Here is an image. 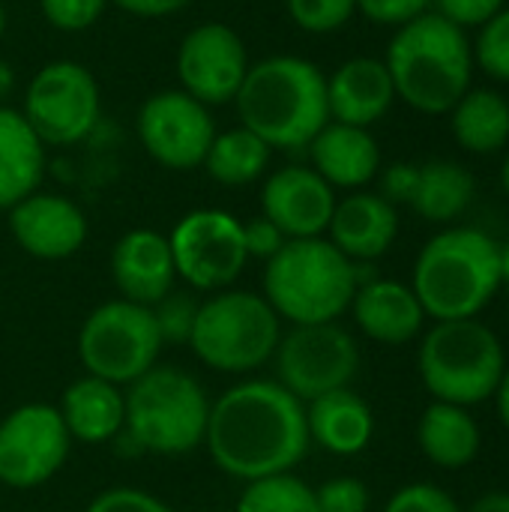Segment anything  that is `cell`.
<instances>
[{
  "label": "cell",
  "instance_id": "ffe728a7",
  "mask_svg": "<svg viewBox=\"0 0 509 512\" xmlns=\"http://www.w3.org/2000/svg\"><path fill=\"white\" fill-rule=\"evenodd\" d=\"M396 102L387 63L378 57H351L327 78L330 120L369 129Z\"/></svg>",
  "mask_w": 509,
  "mask_h": 512
},
{
  "label": "cell",
  "instance_id": "6da1fadb",
  "mask_svg": "<svg viewBox=\"0 0 509 512\" xmlns=\"http://www.w3.org/2000/svg\"><path fill=\"white\" fill-rule=\"evenodd\" d=\"M204 447L213 465L240 483L291 474L312 447L306 405L279 381L234 384L210 402Z\"/></svg>",
  "mask_w": 509,
  "mask_h": 512
},
{
  "label": "cell",
  "instance_id": "ba28073f",
  "mask_svg": "<svg viewBox=\"0 0 509 512\" xmlns=\"http://www.w3.org/2000/svg\"><path fill=\"white\" fill-rule=\"evenodd\" d=\"M279 315L255 291H216L201 300L189 348L216 372L249 375L267 366L282 339Z\"/></svg>",
  "mask_w": 509,
  "mask_h": 512
},
{
  "label": "cell",
  "instance_id": "30bf717a",
  "mask_svg": "<svg viewBox=\"0 0 509 512\" xmlns=\"http://www.w3.org/2000/svg\"><path fill=\"white\" fill-rule=\"evenodd\" d=\"M99 108L93 72L75 60H51L30 78L21 114L45 147H69L93 132Z\"/></svg>",
  "mask_w": 509,
  "mask_h": 512
},
{
  "label": "cell",
  "instance_id": "44dd1931",
  "mask_svg": "<svg viewBox=\"0 0 509 512\" xmlns=\"http://www.w3.org/2000/svg\"><path fill=\"white\" fill-rule=\"evenodd\" d=\"M351 312L357 327L381 345H405L417 339L426 321V312L411 285L378 276L357 288Z\"/></svg>",
  "mask_w": 509,
  "mask_h": 512
},
{
  "label": "cell",
  "instance_id": "277c9868",
  "mask_svg": "<svg viewBox=\"0 0 509 512\" xmlns=\"http://www.w3.org/2000/svg\"><path fill=\"white\" fill-rule=\"evenodd\" d=\"M501 288L498 243L480 228H447L435 234L414 261L411 291L426 318H477Z\"/></svg>",
  "mask_w": 509,
  "mask_h": 512
},
{
  "label": "cell",
  "instance_id": "484cf974",
  "mask_svg": "<svg viewBox=\"0 0 509 512\" xmlns=\"http://www.w3.org/2000/svg\"><path fill=\"white\" fill-rule=\"evenodd\" d=\"M417 441L432 465L459 471L477 459L483 435L477 420L468 414V408L450 402H432L420 417Z\"/></svg>",
  "mask_w": 509,
  "mask_h": 512
},
{
  "label": "cell",
  "instance_id": "cb8c5ba5",
  "mask_svg": "<svg viewBox=\"0 0 509 512\" xmlns=\"http://www.w3.org/2000/svg\"><path fill=\"white\" fill-rule=\"evenodd\" d=\"M306 429L309 441L321 450L333 456H357L375 435V417L363 396L342 387L306 402Z\"/></svg>",
  "mask_w": 509,
  "mask_h": 512
},
{
  "label": "cell",
  "instance_id": "9a60e30c",
  "mask_svg": "<svg viewBox=\"0 0 509 512\" xmlns=\"http://www.w3.org/2000/svg\"><path fill=\"white\" fill-rule=\"evenodd\" d=\"M249 66L252 63L243 36L222 21L192 27L177 48L180 90L195 96L207 108L234 102Z\"/></svg>",
  "mask_w": 509,
  "mask_h": 512
},
{
  "label": "cell",
  "instance_id": "8d00e7d4",
  "mask_svg": "<svg viewBox=\"0 0 509 512\" xmlns=\"http://www.w3.org/2000/svg\"><path fill=\"white\" fill-rule=\"evenodd\" d=\"M84 512H174L162 498L135 489V486H114L99 492Z\"/></svg>",
  "mask_w": 509,
  "mask_h": 512
},
{
  "label": "cell",
  "instance_id": "7a4b0ae2",
  "mask_svg": "<svg viewBox=\"0 0 509 512\" xmlns=\"http://www.w3.org/2000/svg\"><path fill=\"white\" fill-rule=\"evenodd\" d=\"M234 102L240 126L255 132L270 150H303L330 123L327 75L294 54L252 63Z\"/></svg>",
  "mask_w": 509,
  "mask_h": 512
},
{
  "label": "cell",
  "instance_id": "f1b7e54d",
  "mask_svg": "<svg viewBox=\"0 0 509 512\" xmlns=\"http://www.w3.org/2000/svg\"><path fill=\"white\" fill-rule=\"evenodd\" d=\"M270 153L273 150L255 132L237 126V129L216 132L201 168L210 174V180L222 186H249L258 177H264L270 165Z\"/></svg>",
  "mask_w": 509,
  "mask_h": 512
},
{
  "label": "cell",
  "instance_id": "1f68e13d",
  "mask_svg": "<svg viewBox=\"0 0 509 512\" xmlns=\"http://www.w3.org/2000/svg\"><path fill=\"white\" fill-rule=\"evenodd\" d=\"M198 306H201V300L189 291H171L156 306H150L153 318H156V330L162 336V345H189Z\"/></svg>",
  "mask_w": 509,
  "mask_h": 512
},
{
  "label": "cell",
  "instance_id": "e0dca14e",
  "mask_svg": "<svg viewBox=\"0 0 509 512\" xmlns=\"http://www.w3.org/2000/svg\"><path fill=\"white\" fill-rule=\"evenodd\" d=\"M9 231L18 249L39 261L72 258L87 240V216L66 195L33 192L9 207Z\"/></svg>",
  "mask_w": 509,
  "mask_h": 512
},
{
  "label": "cell",
  "instance_id": "4fadbf2b",
  "mask_svg": "<svg viewBox=\"0 0 509 512\" xmlns=\"http://www.w3.org/2000/svg\"><path fill=\"white\" fill-rule=\"evenodd\" d=\"M72 438L54 405L30 402L0 420V483L36 489L48 483L69 456Z\"/></svg>",
  "mask_w": 509,
  "mask_h": 512
},
{
  "label": "cell",
  "instance_id": "52a82bcc",
  "mask_svg": "<svg viewBox=\"0 0 509 512\" xmlns=\"http://www.w3.org/2000/svg\"><path fill=\"white\" fill-rule=\"evenodd\" d=\"M417 363L432 399L462 408L492 399L507 369L501 339L477 318L435 321L423 336Z\"/></svg>",
  "mask_w": 509,
  "mask_h": 512
},
{
  "label": "cell",
  "instance_id": "d6a6232c",
  "mask_svg": "<svg viewBox=\"0 0 509 512\" xmlns=\"http://www.w3.org/2000/svg\"><path fill=\"white\" fill-rule=\"evenodd\" d=\"M291 21L306 33H333L351 21L357 0H285Z\"/></svg>",
  "mask_w": 509,
  "mask_h": 512
},
{
  "label": "cell",
  "instance_id": "e575fe53",
  "mask_svg": "<svg viewBox=\"0 0 509 512\" xmlns=\"http://www.w3.org/2000/svg\"><path fill=\"white\" fill-rule=\"evenodd\" d=\"M318 512H369V489L357 477H333L315 489Z\"/></svg>",
  "mask_w": 509,
  "mask_h": 512
},
{
  "label": "cell",
  "instance_id": "b9f144b4",
  "mask_svg": "<svg viewBox=\"0 0 509 512\" xmlns=\"http://www.w3.org/2000/svg\"><path fill=\"white\" fill-rule=\"evenodd\" d=\"M114 6H120L129 15H141V18H162V15H174L180 9H186L192 0H111Z\"/></svg>",
  "mask_w": 509,
  "mask_h": 512
},
{
  "label": "cell",
  "instance_id": "7bdbcfd3",
  "mask_svg": "<svg viewBox=\"0 0 509 512\" xmlns=\"http://www.w3.org/2000/svg\"><path fill=\"white\" fill-rule=\"evenodd\" d=\"M471 512H509V495L507 492H492V495H483Z\"/></svg>",
  "mask_w": 509,
  "mask_h": 512
},
{
  "label": "cell",
  "instance_id": "f6af8a7d",
  "mask_svg": "<svg viewBox=\"0 0 509 512\" xmlns=\"http://www.w3.org/2000/svg\"><path fill=\"white\" fill-rule=\"evenodd\" d=\"M12 87H15V69L6 60H0V99H6Z\"/></svg>",
  "mask_w": 509,
  "mask_h": 512
},
{
  "label": "cell",
  "instance_id": "4316f807",
  "mask_svg": "<svg viewBox=\"0 0 509 512\" xmlns=\"http://www.w3.org/2000/svg\"><path fill=\"white\" fill-rule=\"evenodd\" d=\"M450 129L462 150L468 153H498L509 144L507 96L489 87H471L450 108Z\"/></svg>",
  "mask_w": 509,
  "mask_h": 512
},
{
  "label": "cell",
  "instance_id": "d4e9b609",
  "mask_svg": "<svg viewBox=\"0 0 509 512\" xmlns=\"http://www.w3.org/2000/svg\"><path fill=\"white\" fill-rule=\"evenodd\" d=\"M45 174V144L24 114L0 105V210L33 195Z\"/></svg>",
  "mask_w": 509,
  "mask_h": 512
},
{
  "label": "cell",
  "instance_id": "ac0fdd59",
  "mask_svg": "<svg viewBox=\"0 0 509 512\" xmlns=\"http://www.w3.org/2000/svg\"><path fill=\"white\" fill-rule=\"evenodd\" d=\"M111 279L123 300L156 306L177 282L168 237L153 228L126 231L111 249Z\"/></svg>",
  "mask_w": 509,
  "mask_h": 512
},
{
  "label": "cell",
  "instance_id": "681fc988",
  "mask_svg": "<svg viewBox=\"0 0 509 512\" xmlns=\"http://www.w3.org/2000/svg\"><path fill=\"white\" fill-rule=\"evenodd\" d=\"M507 324H509V309H507Z\"/></svg>",
  "mask_w": 509,
  "mask_h": 512
},
{
  "label": "cell",
  "instance_id": "c3c4849f",
  "mask_svg": "<svg viewBox=\"0 0 509 512\" xmlns=\"http://www.w3.org/2000/svg\"><path fill=\"white\" fill-rule=\"evenodd\" d=\"M3 30H6V9H3V3H0V36H3Z\"/></svg>",
  "mask_w": 509,
  "mask_h": 512
},
{
  "label": "cell",
  "instance_id": "9c48e42d",
  "mask_svg": "<svg viewBox=\"0 0 509 512\" xmlns=\"http://www.w3.org/2000/svg\"><path fill=\"white\" fill-rule=\"evenodd\" d=\"M162 351V336L150 306L123 297L96 306L78 330V360L87 375L129 387L147 375Z\"/></svg>",
  "mask_w": 509,
  "mask_h": 512
},
{
  "label": "cell",
  "instance_id": "74e56055",
  "mask_svg": "<svg viewBox=\"0 0 509 512\" xmlns=\"http://www.w3.org/2000/svg\"><path fill=\"white\" fill-rule=\"evenodd\" d=\"M507 0H435V12L456 24L459 30H480L486 21H492Z\"/></svg>",
  "mask_w": 509,
  "mask_h": 512
},
{
  "label": "cell",
  "instance_id": "bcb514c9",
  "mask_svg": "<svg viewBox=\"0 0 509 512\" xmlns=\"http://www.w3.org/2000/svg\"><path fill=\"white\" fill-rule=\"evenodd\" d=\"M498 270H501V285H509V240L498 246Z\"/></svg>",
  "mask_w": 509,
  "mask_h": 512
},
{
  "label": "cell",
  "instance_id": "83f0119b",
  "mask_svg": "<svg viewBox=\"0 0 509 512\" xmlns=\"http://www.w3.org/2000/svg\"><path fill=\"white\" fill-rule=\"evenodd\" d=\"M474 192L477 180L465 165L435 159L429 165H420V183L411 207L429 222H453L471 207Z\"/></svg>",
  "mask_w": 509,
  "mask_h": 512
},
{
  "label": "cell",
  "instance_id": "3957f363",
  "mask_svg": "<svg viewBox=\"0 0 509 512\" xmlns=\"http://www.w3.org/2000/svg\"><path fill=\"white\" fill-rule=\"evenodd\" d=\"M384 63L396 99L423 114H450V108L471 90V39L438 12H423L396 27Z\"/></svg>",
  "mask_w": 509,
  "mask_h": 512
},
{
  "label": "cell",
  "instance_id": "7dc6e473",
  "mask_svg": "<svg viewBox=\"0 0 509 512\" xmlns=\"http://www.w3.org/2000/svg\"><path fill=\"white\" fill-rule=\"evenodd\" d=\"M501 186L507 192L509 198V144H507V156H504V165H501Z\"/></svg>",
  "mask_w": 509,
  "mask_h": 512
},
{
  "label": "cell",
  "instance_id": "5b68a950",
  "mask_svg": "<svg viewBox=\"0 0 509 512\" xmlns=\"http://www.w3.org/2000/svg\"><path fill=\"white\" fill-rule=\"evenodd\" d=\"M357 288V264L327 237L288 240L264 267V300L291 327L339 321Z\"/></svg>",
  "mask_w": 509,
  "mask_h": 512
},
{
  "label": "cell",
  "instance_id": "5bb4252c",
  "mask_svg": "<svg viewBox=\"0 0 509 512\" xmlns=\"http://www.w3.org/2000/svg\"><path fill=\"white\" fill-rule=\"evenodd\" d=\"M138 141L153 162L171 171H192L216 138L210 108L183 90H159L138 108Z\"/></svg>",
  "mask_w": 509,
  "mask_h": 512
},
{
  "label": "cell",
  "instance_id": "ee69618b",
  "mask_svg": "<svg viewBox=\"0 0 509 512\" xmlns=\"http://www.w3.org/2000/svg\"><path fill=\"white\" fill-rule=\"evenodd\" d=\"M495 399H498V417H501V423L507 426L509 432V366L504 369V375H501V384L495 390Z\"/></svg>",
  "mask_w": 509,
  "mask_h": 512
},
{
  "label": "cell",
  "instance_id": "f35d334b",
  "mask_svg": "<svg viewBox=\"0 0 509 512\" xmlns=\"http://www.w3.org/2000/svg\"><path fill=\"white\" fill-rule=\"evenodd\" d=\"M432 0H357V12L381 27H402L423 12H429Z\"/></svg>",
  "mask_w": 509,
  "mask_h": 512
},
{
  "label": "cell",
  "instance_id": "4dcf8cb0",
  "mask_svg": "<svg viewBox=\"0 0 509 512\" xmlns=\"http://www.w3.org/2000/svg\"><path fill=\"white\" fill-rule=\"evenodd\" d=\"M471 51L474 66H480L489 78L509 84V6L477 30Z\"/></svg>",
  "mask_w": 509,
  "mask_h": 512
},
{
  "label": "cell",
  "instance_id": "7402d4cb",
  "mask_svg": "<svg viewBox=\"0 0 509 512\" xmlns=\"http://www.w3.org/2000/svg\"><path fill=\"white\" fill-rule=\"evenodd\" d=\"M312 168L333 189H363L381 171V147L369 129L330 120L309 144Z\"/></svg>",
  "mask_w": 509,
  "mask_h": 512
},
{
  "label": "cell",
  "instance_id": "d590c367",
  "mask_svg": "<svg viewBox=\"0 0 509 512\" xmlns=\"http://www.w3.org/2000/svg\"><path fill=\"white\" fill-rule=\"evenodd\" d=\"M384 512H462L456 498L447 495L435 483H408L402 486L390 501Z\"/></svg>",
  "mask_w": 509,
  "mask_h": 512
},
{
  "label": "cell",
  "instance_id": "60d3db41",
  "mask_svg": "<svg viewBox=\"0 0 509 512\" xmlns=\"http://www.w3.org/2000/svg\"><path fill=\"white\" fill-rule=\"evenodd\" d=\"M417 183H420V165L414 162H393L384 174H381V198L390 201L393 207L414 201L417 195Z\"/></svg>",
  "mask_w": 509,
  "mask_h": 512
},
{
  "label": "cell",
  "instance_id": "8992f818",
  "mask_svg": "<svg viewBox=\"0 0 509 512\" xmlns=\"http://www.w3.org/2000/svg\"><path fill=\"white\" fill-rule=\"evenodd\" d=\"M210 399L183 369L153 366L126 387V426L117 441L129 453L186 456L204 447Z\"/></svg>",
  "mask_w": 509,
  "mask_h": 512
},
{
  "label": "cell",
  "instance_id": "8fae6325",
  "mask_svg": "<svg viewBox=\"0 0 509 512\" xmlns=\"http://www.w3.org/2000/svg\"><path fill=\"white\" fill-rule=\"evenodd\" d=\"M273 363L276 381L306 405L324 393L351 387L360 369V348L336 321L303 324L279 339Z\"/></svg>",
  "mask_w": 509,
  "mask_h": 512
},
{
  "label": "cell",
  "instance_id": "603a6c76",
  "mask_svg": "<svg viewBox=\"0 0 509 512\" xmlns=\"http://www.w3.org/2000/svg\"><path fill=\"white\" fill-rule=\"evenodd\" d=\"M57 411L72 441L87 447L114 444L126 426V393L111 381L84 375L66 387Z\"/></svg>",
  "mask_w": 509,
  "mask_h": 512
},
{
  "label": "cell",
  "instance_id": "d6986e66",
  "mask_svg": "<svg viewBox=\"0 0 509 512\" xmlns=\"http://www.w3.org/2000/svg\"><path fill=\"white\" fill-rule=\"evenodd\" d=\"M399 234V213L375 192H351L336 201L327 240L354 264H372L390 252Z\"/></svg>",
  "mask_w": 509,
  "mask_h": 512
},
{
  "label": "cell",
  "instance_id": "836d02e7",
  "mask_svg": "<svg viewBox=\"0 0 509 512\" xmlns=\"http://www.w3.org/2000/svg\"><path fill=\"white\" fill-rule=\"evenodd\" d=\"M108 3L111 0H39V9L51 27L78 33V30L93 27Z\"/></svg>",
  "mask_w": 509,
  "mask_h": 512
},
{
  "label": "cell",
  "instance_id": "f907efd6",
  "mask_svg": "<svg viewBox=\"0 0 509 512\" xmlns=\"http://www.w3.org/2000/svg\"><path fill=\"white\" fill-rule=\"evenodd\" d=\"M507 102H509V99H507Z\"/></svg>",
  "mask_w": 509,
  "mask_h": 512
},
{
  "label": "cell",
  "instance_id": "2e32d148",
  "mask_svg": "<svg viewBox=\"0 0 509 512\" xmlns=\"http://www.w3.org/2000/svg\"><path fill=\"white\" fill-rule=\"evenodd\" d=\"M333 210L336 189L309 165H285L273 171L261 189V216L288 240L324 237Z\"/></svg>",
  "mask_w": 509,
  "mask_h": 512
},
{
  "label": "cell",
  "instance_id": "f546056e",
  "mask_svg": "<svg viewBox=\"0 0 509 512\" xmlns=\"http://www.w3.org/2000/svg\"><path fill=\"white\" fill-rule=\"evenodd\" d=\"M234 512H318L315 489L306 480H300L294 471L264 477L246 483Z\"/></svg>",
  "mask_w": 509,
  "mask_h": 512
},
{
  "label": "cell",
  "instance_id": "7c38bea8",
  "mask_svg": "<svg viewBox=\"0 0 509 512\" xmlns=\"http://www.w3.org/2000/svg\"><path fill=\"white\" fill-rule=\"evenodd\" d=\"M177 279L195 291H225L249 264L243 222L228 210H192L168 234Z\"/></svg>",
  "mask_w": 509,
  "mask_h": 512
},
{
  "label": "cell",
  "instance_id": "ab89813d",
  "mask_svg": "<svg viewBox=\"0 0 509 512\" xmlns=\"http://www.w3.org/2000/svg\"><path fill=\"white\" fill-rule=\"evenodd\" d=\"M285 243H288V237L267 216H255V219L243 222V246H246L249 258H258L267 264Z\"/></svg>",
  "mask_w": 509,
  "mask_h": 512
}]
</instances>
